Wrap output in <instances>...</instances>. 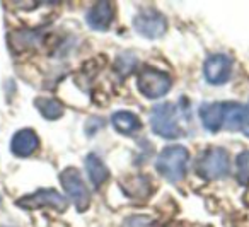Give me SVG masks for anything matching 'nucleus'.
Wrapping results in <instances>:
<instances>
[{
  "label": "nucleus",
  "mask_w": 249,
  "mask_h": 227,
  "mask_svg": "<svg viewBox=\"0 0 249 227\" xmlns=\"http://www.w3.org/2000/svg\"><path fill=\"white\" fill-rule=\"evenodd\" d=\"M190 162V152L183 145H169L162 149L156 161V169L162 178L171 183H179L184 179Z\"/></svg>",
  "instance_id": "obj_1"
},
{
  "label": "nucleus",
  "mask_w": 249,
  "mask_h": 227,
  "mask_svg": "<svg viewBox=\"0 0 249 227\" xmlns=\"http://www.w3.org/2000/svg\"><path fill=\"white\" fill-rule=\"evenodd\" d=\"M229 171H231V157L222 147L207 149L196 161V172L208 181L224 179Z\"/></svg>",
  "instance_id": "obj_2"
},
{
  "label": "nucleus",
  "mask_w": 249,
  "mask_h": 227,
  "mask_svg": "<svg viewBox=\"0 0 249 227\" xmlns=\"http://www.w3.org/2000/svg\"><path fill=\"white\" fill-rule=\"evenodd\" d=\"M171 86H173V79L169 77V74L154 67H143L137 77V87L147 99H159L166 96Z\"/></svg>",
  "instance_id": "obj_3"
},
{
  "label": "nucleus",
  "mask_w": 249,
  "mask_h": 227,
  "mask_svg": "<svg viewBox=\"0 0 249 227\" xmlns=\"http://www.w3.org/2000/svg\"><path fill=\"white\" fill-rule=\"evenodd\" d=\"M150 127L156 135L167 140H173L181 135V128L178 123L176 108L171 103H160L152 108L150 113Z\"/></svg>",
  "instance_id": "obj_4"
},
{
  "label": "nucleus",
  "mask_w": 249,
  "mask_h": 227,
  "mask_svg": "<svg viewBox=\"0 0 249 227\" xmlns=\"http://www.w3.org/2000/svg\"><path fill=\"white\" fill-rule=\"evenodd\" d=\"M60 183L65 189L67 196L72 200L77 212H84L90 205V191L84 183L80 172L75 168H67L60 172Z\"/></svg>",
  "instance_id": "obj_5"
},
{
  "label": "nucleus",
  "mask_w": 249,
  "mask_h": 227,
  "mask_svg": "<svg viewBox=\"0 0 249 227\" xmlns=\"http://www.w3.org/2000/svg\"><path fill=\"white\" fill-rule=\"evenodd\" d=\"M133 29L147 39H157L166 35L167 19L156 9H143L133 19Z\"/></svg>",
  "instance_id": "obj_6"
},
{
  "label": "nucleus",
  "mask_w": 249,
  "mask_h": 227,
  "mask_svg": "<svg viewBox=\"0 0 249 227\" xmlns=\"http://www.w3.org/2000/svg\"><path fill=\"white\" fill-rule=\"evenodd\" d=\"M18 207H21L24 210H36L43 208V207H50V208L63 213L67 210V207H69V202H67V198L60 191L52 188H45L19 198Z\"/></svg>",
  "instance_id": "obj_7"
},
{
  "label": "nucleus",
  "mask_w": 249,
  "mask_h": 227,
  "mask_svg": "<svg viewBox=\"0 0 249 227\" xmlns=\"http://www.w3.org/2000/svg\"><path fill=\"white\" fill-rule=\"evenodd\" d=\"M232 74V60L224 53H215L205 60L203 76L205 80L212 86H222L231 79Z\"/></svg>",
  "instance_id": "obj_8"
},
{
  "label": "nucleus",
  "mask_w": 249,
  "mask_h": 227,
  "mask_svg": "<svg viewBox=\"0 0 249 227\" xmlns=\"http://www.w3.org/2000/svg\"><path fill=\"white\" fill-rule=\"evenodd\" d=\"M39 149V137L31 128H22L16 132L11 140V152L16 157L26 159Z\"/></svg>",
  "instance_id": "obj_9"
},
{
  "label": "nucleus",
  "mask_w": 249,
  "mask_h": 227,
  "mask_svg": "<svg viewBox=\"0 0 249 227\" xmlns=\"http://www.w3.org/2000/svg\"><path fill=\"white\" fill-rule=\"evenodd\" d=\"M114 18V5L109 2H97L87 11L86 22L94 31H106Z\"/></svg>",
  "instance_id": "obj_10"
},
{
  "label": "nucleus",
  "mask_w": 249,
  "mask_h": 227,
  "mask_svg": "<svg viewBox=\"0 0 249 227\" xmlns=\"http://www.w3.org/2000/svg\"><path fill=\"white\" fill-rule=\"evenodd\" d=\"M224 127L244 132L249 127V108L239 103H224Z\"/></svg>",
  "instance_id": "obj_11"
},
{
  "label": "nucleus",
  "mask_w": 249,
  "mask_h": 227,
  "mask_svg": "<svg viewBox=\"0 0 249 227\" xmlns=\"http://www.w3.org/2000/svg\"><path fill=\"white\" fill-rule=\"evenodd\" d=\"M200 120L205 130L217 133L224 127V103H208L200 106Z\"/></svg>",
  "instance_id": "obj_12"
},
{
  "label": "nucleus",
  "mask_w": 249,
  "mask_h": 227,
  "mask_svg": "<svg viewBox=\"0 0 249 227\" xmlns=\"http://www.w3.org/2000/svg\"><path fill=\"white\" fill-rule=\"evenodd\" d=\"M111 123H113L114 130L121 135H133L142 128L139 116L132 111H116L111 116Z\"/></svg>",
  "instance_id": "obj_13"
},
{
  "label": "nucleus",
  "mask_w": 249,
  "mask_h": 227,
  "mask_svg": "<svg viewBox=\"0 0 249 227\" xmlns=\"http://www.w3.org/2000/svg\"><path fill=\"white\" fill-rule=\"evenodd\" d=\"M86 171L94 186H101L109 178V169L106 168L103 159L96 154H89L86 157Z\"/></svg>",
  "instance_id": "obj_14"
},
{
  "label": "nucleus",
  "mask_w": 249,
  "mask_h": 227,
  "mask_svg": "<svg viewBox=\"0 0 249 227\" xmlns=\"http://www.w3.org/2000/svg\"><path fill=\"white\" fill-rule=\"evenodd\" d=\"M123 191L132 198H147L152 191V183L147 176L137 174L123 181Z\"/></svg>",
  "instance_id": "obj_15"
},
{
  "label": "nucleus",
  "mask_w": 249,
  "mask_h": 227,
  "mask_svg": "<svg viewBox=\"0 0 249 227\" xmlns=\"http://www.w3.org/2000/svg\"><path fill=\"white\" fill-rule=\"evenodd\" d=\"M35 106H36V110L41 113V116L50 121L58 120V118H62L63 113H65L63 104L60 103V101L53 99V97H38V99L35 101Z\"/></svg>",
  "instance_id": "obj_16"
},
{
  "label": "nucleus",
  "mask_w": 249,
  "mask_h": 227,
  "mask_svg": "<svg viewBox=\"0 0 249 227\" xmlns=\"http://www.w3.org/2000/svg\"><path fill=\"white\" fill-rule=\"evenodd\" d=\"M235 179L241 186L249 185V152H241L235 159Z\"/></svg>",
  "instance_id": "obj_17"
},
{
  "label": "nucleus",
  "mask_w": 249,
  "mask_h": 227,
  "mask_svg": "<svg viewBox=\"0 0 249 227\" xmlns=\"http://www.w3.org/2000/svg\"><path fill=\"white\" fill-rule=\"evenodd\" d=\"M135 67H137V57L133 53H121L116 58V62H114V69L121 76H128Z\"/></svg>",
  "instance_id": "obj_18"
},
{
  "label": "nucleus",
  "mask_w": 249,
  "mask_h": 227,
  "mask_svg": "<svg viewBox=\"0 0 249 227\" xmlns=\"http://www.w3.org/2000/svg\"><path fill=\"white\" fill-rule=\"evenodd\" d=\"M121 227H159V224L149 215H130L123 220Z\"/></svg>",
  "instance_id": "obj_19"
},
{
  "label": "nucleus",
  "mask_w": 249,
  "mask_h": 227,
  "mask_svg": "<svg viewBox=\"0 0 249 227\" xmlns=\"http://www.w3.org/2000/svg\"><path fill=\"white\" fill-rule=\"evenodd\" d=\"M103 127H104V121L101 120V118L92 116V118H89V121L86 123V132H87V135H94L97 130H101Z\"/></svg>",
  "instance_id": "obj_20"
},
{
  "label": "nucleus",
  "mask_w": 249,
  "mask_h": 227,
  "mask_svg": "<svg viewBox=\"0 0 249 227\" xmlns=\"http://www.w3.org/2000/svg\"><path fill=\"white\" fill-rule=\"evenodd\" d=\"M244 133H246V135H248V137H249V127H248V128H246V130H244Z\"/></svg>",
  "instance_id": "obj_21"
},
{
  "label": "nucleus",
  "mask_w": 249,
  "mask_h": 227,
  "mask_svg": "<svg viewBox=\"0 0 249 227\" xmlns=\"http://www.w3.org/2000/svg\"><path fill=\"white\" fill-rule=\"evenodd\" d=\"M0 203H2V196H0Z\"/></svg>",
  "instance_id": "obj_22"
}]
</instances>
